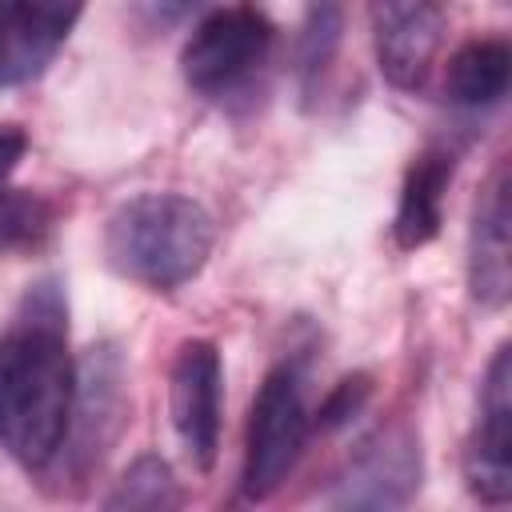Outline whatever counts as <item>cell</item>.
Instances as JSON below:
<instances>
[{"instance_id": "obj_6", "label": "cell", "mask_w": 512, "mask_h": 512, "mask_svg": "<svg viewBox=\"0 0 512 512\" xmlns=\"http://www.w3.org/2000/svg\"><path fill=\"white\" fill-rule=\"evenodd\" d=\"M424 480V452L412 424L392 420L368 432L328 488L332 508H404Z\"/></svg>"}, {"instance_id": "obj_14", "label": "cell", "mask_w": 512, "mask_h": 512, "mask_svg": "<svg viewBox=\"0 0 512 512\" xmlns=\"http://www.w3.org/2000/svg\"><path fill=\"white\" fill-rule=\"evenodd\" d=\"M56 232V204L0 180V252H40Z\"/></svg>"}, {"instance_id": "obj_17", "label": "cell", "mask_w": 512, "mask_h": 512, "mask_svg": "<svg viewBox=\"0 0 512 512\" xmlns=\"http://www.w3.org/2000/svg\"><path fill=\"white\" fill-rule=\"evenodd\" d=\"M20 24L44 44V48H60L68 40V32L76 28L80 12H84V0H12Z\"/></svg>"}, {"instance_id": "obj_11", "label": "cell", "mask_w": 512, "mask_h": 512, "mask_svg": "<svg viewBox=\"0 0 512 512\" xmlns=\"http://www.w3.org/2000/svg\"><path fill=\"white\" fill-rule=\"evenodd\" d=\"M456 176V152L448 148H424L412 156L404 184H400V200H396V216H392V240L404 252H416L424 244H432L440 236L444 224V192Z\"/></svg>"}, {"instance_id": "obj_10", "label": "cell", "mask_w": 512, "mask_h": 512, "mask_svg": "<svg viewBox=\"0 0 512 512\" xmlns=\"http://www.w3.org/2000/svg\"><path fill=\"white\" fill-rule=\"evenodd\" d=\"M508 164L484 180L468 220V292L480 308H504L512 296V236H508Z\"/></svg>"}, {"instance_id": "obj_19", "label": "cell", "mask_w": 512, "mask_h": 512, "mask_svg": "<svg viewBox=\"0 0 512 512\" xmlns=\"http://www.w3.org/2000/svg\"><path fill=\"white\" fill-rule=\"evenodd\" d=\"M132 20L144 28V32H168L176 24H184L188 16L204 12L212 0H124Z\"/></svg>"}, {"instance_id": "obj_9", "label": "cell", "mask_w": 512, "mask_h": 512, "mask_svg": "<svg viewBox=\"0 0 512 512\" xmlns=\"http://www.w3.org/2000/svg\"><path fill=\"white\" fill-rule=\"evenodd\" d=\"M464 488L480 504L512 500V348L500 344L480 384L476 428L464 444Z\"/></svg>"}, {"instance_id": "obj_15", "label": "cell", "mask_w": 512, "mask_h": 512, "mask_svg": "<svg viewBox=\"0 0 512 512\" xmlns=\"http://www.w3.org/2000/svg\"><path fill=\"white\" fill-rule=\"evenodd\" d=\"M180 504V488H176V476H172V464L156 452H144L136 456L124 476L116 480V488L104 496V508L116 512V508H128V512H164V508H176Z\"/></svg>"}, {"instance_id": "obj_18", "label": "cell", "mask_w": 512, "mask_h": 512, "mask_svg": "<svg viewBox=\"0 0 512 512\" xmlns=\"http://www.w3.org/2000/svg\"><path fill=\"white\" fill-rule=\"evenodd\" d=\"M368 396H372V376H368V372H352V376L336 380L332 392L320 400V408H316V416H312V428H320V432L344 428L352 416L364 412Z\"/></svg>"}, {"instance_id": "obj_1", "label": "cell", "mask_w": 512, "mask_h": 512, "mask_svg": "<svg viewBox=\"0 0 512 512\" xmlns=\"http://www.w3.org/2000/svg\"><path fill=\"white\" fill-rule=\"evenodd\" d=\"M76 396L68 300L60 280L28 284L0 332V448L28 472L52 468Z\"/></svg>"}, {"instance_id": "obj_3", "label": "cell", "mask_w": 512, "mask_h": 512, "mask_svg": "<svg viewBox=\"0 0 512 512\" xmlns=\"http://www.w3.org/2000/svg\"><path fill=\"white\" fill-rule=\"evenodd\" d=\"M272 48L276 24L256 0L220 4L184 40L180 72L196 96L212 104H232L260 84Z\"/></svg>"}, {"instance_id": "obj_7", "label": "cell", "mask_w": 512, "mask_h": 512, "mask_svg": "<svg viewBox=\"0 0 512 512\" xmlns=\"http://www.w3.org/2000/svg\"><path fill=\"white\" fill-rule=\"evenodd\" d=\"M168 416L192 468L212 472L224 420V360L212 340L192 336L176 348L168 368Z\"/></svg>"}, {"instance_id": "obj_5", "label": "cell", "mask_w": 512, "mask_h": 512, "mask_svg": "<svg viewBox=\"0 0 512 512\" xmlns=\"http://www.w3.org/2000/svg\"><path fill=\"white\" fill-rule=\"evenodd\" d=\"M124 356L112 340L92 344L76 368V396H72V420H68V436L56 452L60 472H68V480L84 484L104 456L112 452L124 420H128V392H124ZM52 460V464H56Z\"/></svg>"}, {"instance_id": "obj_4", "label": "cell", "mask_w": 512, "mask_h": 512, "mask_svg": "<svg viewBox=\"0 0 512 512\" xmlns=\"http://www.w3.org/2000/svg\"><path fill=\"white\" fill-rule=\"evenodd\" d=\"M312 432L304 368L296 360H280L260 380L248 428H244V464H240V492L244 500H268L300 464L304 444Z\"/></svg>"}, {"instance_id": "obj_20", "label": "cell", "mask_w": 512, "mask_h": 512, "mask_svg": "<svg viewBox=\"0 0 512 512\" xmlns=\"http://www.w3.org/2000/svg\"><path fill=\"white\" fill-rule=\"evenodd\" d=\"M24 152H28V132L20 124H0V180H8L16 172Z\"/></svg>"}, {"instance_id": "obj_2", "label": "cell", "mask_w": 512, "mask_h": 512, "mask_svg": "<svg viewBox=\"0 0 512 512\" xmlns=\"http://www.w3.org/2000/svg\"><path fill=\"white\" fill-rule=\"evenodd\" d=\"M212 244V212L180 192L128 196L104 224L108 268L148 292H176L196 280L212 256Z\"/></svg>"}, {"instance_id": "obj_13", "label": "cell", "mask_w": 512, "mask_h": 512, "mask_svg": "<svg viewBox=\"0 0 512 512\" xmlns=\"http://www.w3.org/2000/svg\"><path fill=\"white\" fill-rule=\"evenodd\" d=\"M344 40V4L340 0H308L300 32H296V76L300 92L316 96L324 72L332 68Z\"/></svg>"}, {"instance_id": "obj_12", "label": "cell", "mask_w": 512, "mask_h": 512, "mask_svg": "<svg viewBox=\"0 0 512 512\" xmlns=\"http://www.w3.org/2000/svg\"><path fill=\"white\" fill-rule=\"evenodd\" d=\"M512 80V48L504 36H476L460 44L444 68V92L456 108H492Z\"/></svg>"}, {"instance_id": "obj_16", "label": "cell", "mask_w": 512, "mask_h": 512, "mask_svg": "<svg viewBox=\"0 0 512 512\" xmlns=\"http://www.w3.org/2000/svg\"><path fill=\"white\" fill-rule=\"evenodd\" d=\"M56 52L44 48L16 16L12 0H0V88H16L44 72V64Z\"/></svg>"}, {"instance_id": "obj_8", "label": "cell", "mask_w": 512, "mask_h": 512, "mask_svg": "<svg viewBox=\"0 0 512 512\" xmlns=\"http://www.w3.org/2000/svg\"><path fill=\"white\" fill-rule=\"evenodd\" d=\"M368 28H372L380 76L400 92H416L428 84L432 64L444 48L448 4L444 0H368Z\"/></svg>"}]
</instances>
